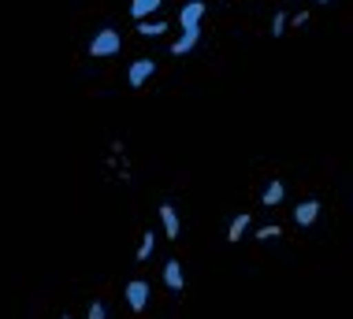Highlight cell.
I'll list each match as a JSON object with an SVG mask.
<instances>
[{"mask_svg":"<svg viewBox=\"0 0 353 319\" xmlns=\"http://www.w3.org/2000/svg\"><path fill=\"white\" fill-rule=\"evenodd\" d=\"M123 48V37L116 26H101L97 34H93V41H90V56L93 60H108V56H116Z\"/></svg>","mask_w":353,"mask_h":319,"instance_id":"6da1fadb","label":"cell"},{"mask_svg":"<svg viewBox=\"0 0 353 319\" xmlns=\"http://www.w3.org/2000/svg\"><path fill=\"white\" fill-rule=\"evenodd\" d=\"M123 297H127L130 312H145V308H149V282H145V278H130L127 289H123Z\"/></svg>","mask_w":353,"mask_h":319,"instance_id":"7a4b0ae2","label":"cell"},{"mask_svg":"<svg viewBox=\"0 0 353 319\" xmlns=\"http://www.w3.org/2000/svg\"><path fill=\"white\" fill-rule=\"evenodd\" d=\"M152 71H157V60L141 56V60H134V63L127 67V85H130V90H141V85L152 79Z\"/></svg>","mask_w":353,"mask_h":319,"instance_id":"3957f363","label":"cell"},{"mask_svg":"<svg viewBox=\"0 0 353 319\" xmlns=\"http://www.w3.org/2000/svg\"><path fill=\"white\" fill-rule=\"evenodd\" d=\"M201 19H205V0H186L183 12H179V26L183 30H201Z\"/></svg>","mask_w":353,"mask_h":319,"instance_id":"277c9868","label":"cell"},{"mask_svg":"<svg viewBox=\"0 0 353 319\" xmlns=\"http://www.w3.org/2000/svg\"><path fill=\"white\" fill-rule=\"evenodd\" d=\"M320 212H323V205L316 197H309V200H301V205L294 208V223H298V227H312L320 219Z\"/></svg>","mask_w":353,"mask_h":319,"instance_id":"5b68a950","label":"cell"},{"mask_svg":"<svg viewBox=\"0 0 353 319\" xmlns=\"http://www.w3.org/2000/svg\"><path fill=\"white\" fill-rule=\"evenodd\" d=\"M164 286L171 289V294H183V289H186L183 264H179V260H168V264H164Z\"/></svg>","mask_w":353,"mask_h":319,"instance_id":"8992f818","label":"cell"},{"mask_svg":"<svg viewBox=\"0 0 353 319\" xmlns=\"http://www.w3.org/2000/svg\"><path fill=\"white\" fill-rule=\"evenodd\" d=\"M160 223H164V234L171 241H179V234H183V223H179V212L171 205H160Z\"/></svg>","mask_w":353,"mask_h":319,"instance_id":"52a82bcc","label":"cell"},{"mask_svg":"<svg viewBox=\"0 0 353 319\" xmlns=\"http://www.w3.org/2000/svg\"><path fill=\"white\" fill-rule=\"evenodd\" d=\"M160 4H164V0H130V15H134V23H141V19H157Z\"/></svg>","mask_w":353,"mask_h":319,"instance_id":"ba28073f","label":"cell"},{"mask_svg":"<svg viewBox=\"0 0 353 319\" xmlns=\"http://www.w3.org/2000/svg\"><path fill=\"white\" fill-rule=\"evenodd\" d=\"M197 41H201V30H183V37H179V41H171V56H186V52H194Z\"/></svg>","mask_w":353,"mask_h":319,"instance_id":"9c48e42d","label":"cell"},{"mask_svg":"<svg viewBox=\"0 0 353 319\" xmlns=\"http://www.w3.org/2000/svg\"><path fill=\"white\" fill-rule=\"evenodd\" d=\"M283 197H286V186H283L279 178H272L268 186H264V193H261V205L275 208V205H283Z\"/></svg>","mask_w":353,"mask_h":319,"instance_id":"30bf717a","label":"cell"},{"mask_svg":"<svg viewBox=\"0 0 353 319\" xmlns=\"http://www.w3.org/2000/svg\"><path fill=\"white\" fill-rule=\"evenodd\" d=\"M250 212H242V216H234L231 219V230H227V241H231V245H238V241H242V234H245V230H250Z\"/></svg>","mask_w":353,"mask_h":319,"instance_id":"8fae6325","label":"cell"},{"mask_svg":"<svg viewBox=\"0 0 353 319\" xmlns=\"http://www.w3.org/2000/svg\"><path fill=\"white\" fill-rule=\"evenodd\" d=\"M138 34H141V37H164V34H168V23H164V19H141V23H138Z\"/></svg>","mask_w":353,"mask_h":319,"instance_id":"7c38bea8","label":"cell"},{"mask_svg":"<svg viewBox=\"0 0 353 319\" xmlns=\"http://www.w3.org/2000/svg\"><path fill=\"white\" fill-rule=\"evenodd\" d=\"M152 249H157V238H152V230H145V234H141V249H138V260H141V264L152 256Z\"/></svg>","mask_w":353,"mask_h":319,"instance_id":"4fadbf2b","label":"cell"},{"mask_svg":"<svg viewBox=\"0 0 353 319\" xmlns=\"http://www.w3.org/2000/svg\"><path fill=\"white\" fill-rule=\"evenodd\" d=\"M275 238H283V227L279 223H268V227L256 230V241H275Z\"/></svg>","mask_w":353,"mask_h":319,"instance_id":"5bb4252c","label":"cell"},{"mask_svg":"<svg viewBox=\"0 0 353 319\" xmlns=\"http://www.w3.org/2000/svg\"><path fill=\"white\" fill-rule=\"evenodd\" d=\"M286 19H290L286 12H275V19H272V37H283V34H286Z\"/></svg>","mask_w":353,"mask_h":319,"instance_id":"9a60e30c","label":"cell"},{"mask_svg":"<svg viewBox=\"0 0 353 319\" xmlns=\"http://www.w3.org/2000/svg\"><path fill=\"white\" fill-rule=\"evenodd\" d=\"M85 319H108V312H104L101 301H93L90 308H85Z\"/></svg>","mask_w":353,"mask_h":319,"instance_id":"2e32d148","label":"cell"},{"mask_svg":"<svg viewBox=\"0 0 353 319\" xmlns=\"http://www.w3.org/2000/svg\"><path fill=\"white\" fill-rule=\"evenodd\" d=\"M305 23H309V12H294L286 19V26H305Z\"/></svg>","mask_w":353,"mask_h":319,"instance_id":"e0dca14e","label":"cell"},{"mask_svg":"<svg viewBox=\"0 0 353 319\" xmlns=\"http://www.w3.org/2000/svg\"><path fill=\"white\" fill-rule=\"evenodd\" d=\"M316 4H331V0H316Z\"/></svg>","mask_w":353,"mask_h":319,"instance_id":"ac0fdd59","label":"cell"},{"mask_svg":"<svg viewBox=\"0 0 353 319\" xmlns=\"http://www.w3.org/2000/svg\"><path fill=\"white\" fill-rule=\"evenodd\" d=\"M63 319H74V316H63Z\"/></svg>","mask_w":353,"mask_h":319,"instance_id":"d6986e66","label":"cell"}]
</instances>
